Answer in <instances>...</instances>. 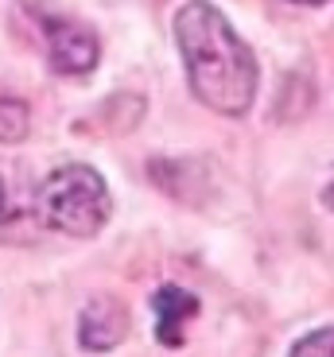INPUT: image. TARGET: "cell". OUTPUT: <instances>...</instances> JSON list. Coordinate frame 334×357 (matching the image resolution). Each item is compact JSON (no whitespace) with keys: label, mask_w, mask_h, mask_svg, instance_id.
Wrapping results in <instances>:
<instances>
[{"label":"cell","mask_w":334,"mask_h":357,"mask_svg":"<svg viewBox=\"0 0 334 357\" xmlns=\"http://www.w3.org/2000/svg\"><path fill=\"white\" fill-rule=\"evenodd\" d=\"M175 39L183 51L190 93L222 116H245L257 98V59L210 0H187L175 12Z\"/></svg>","instance_id":"cell-1"},{"label":"cell","mask_w":334,"mask_h":357,"mask_svg":"<svg viewBox=\"0 0 334 357\" xmlns=\"http://www.w3.org/2000/svg\"><path fill=\"white\" fill-rule=\"evenodd\" d=\"M113 198L90 163H63L39 187V218L66 237H93L109 222Z\"/></svg>","instance_id":"cell-2"},{"label":"cell","mask_w":334,"mask_h":357,"mask_svg":"<svg viewBox=\"0 0 334 357\" xmlns=\"http://www.w3.org/2000/svg\"><path fill=\"white\" fill-rule=\"evenodd\" d=\"M98 36L74 20H47V63L63 78H82L98 66Z\"/></svg>","instance_id":"cell-3"},{"label":"cell","mask_w":334,"mask_h":357,"mask_svg":"<svg viewBox=\"0 0 334 357\" xmlns=\"http://www.w3.org/2000/svg\"><path fill=\"white\" fill-rule=\"evenodd\" d=\"M128 326H132V314L121 299L93 295L78 314V342L90 354H105V349H117L128 338Z\"/></svg>","instance_id":"cell-4"},{"label":"cell","mask_w":334,"mask_h":357,"mask_svg":"<svg viewBox=\"0 0 334 357\" xmlns=\"http://www.w3.org/2000/svg\"><path fill=\"white\" fill-rule=\"evenodd\" d=\"M152 314H155V342L179 349L187 338V322L199 314V295H190L179 284H163L152 295Z\"/></svg>","instance_id":"cell-5"},{"label":"cell","mask_w":334,"mask_h":357,"mask_svg":"<svg viewBox=\"0 0 334 357\" xmlns=\"http://www.w3.org/2000/svg\"><path fill=\"white\" fill-rule=\"evenodd\" d=\"M31 128V113L20 98H0V144H20Z\"/></svg>","instance_id":"cell-6"},{"label":"cell","mask_w":334,"mask_h":357,"mask_svg":"<svg viewBox=\"0 0 334 357\" xmlns=\"http://www.w3.org/2000/svg\"><path fill=\"white\" fill-rule=\"evenodd\" d=\"M288 357H334V326H323V331H311L291 346Z\"/></svg>","instance_id":"cell-7"},{"label":"cell","mask_w":334,"mask_h":357,"mask_svg":"<svg viewBox=\"0 0 334 357\" xmlns=\"http://www.w3.org/2000/svg\"><path fill=\"white\" fill-rule=\"evenodd\" d=\"M319 198H323V206L334 214V171H331V178L323 183V195H319Z\"/></svg>","instance_id":"cell-8"},{"label":"cell","mask_w":334,"mask_h":357,"mask_svg":"<svg viewBox=\"0 0 334 357\" xmlns=\"http://www.w3.org/2000/svg\"><path fill=\"white\" fill-rule=\"evenodd\" d=\"M296 4H326V0H296Z\"/></svg>","instance_id":"cell-9"}]
</instances>
